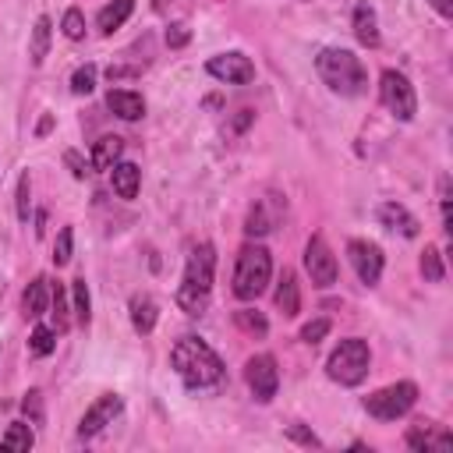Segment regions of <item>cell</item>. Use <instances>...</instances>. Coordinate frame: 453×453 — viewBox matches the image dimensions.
I'll return each instance as SVG.
<instances>
[{"mask_svg":"<svg viewBox=\"0 0 453 453\" xmlns=\"http://www.w3.org/2000/svg\"><path fill=\"white\" fill-rule=\"evenodd\" d=\"M50 39H53V21L46 14L35 18V28H32V39H28V60L32 67H42L46 53H50Z\"/></svg>","mask_w":453,"mask_h":453,"instance_id":"d6986e66","label":"cell"},{"mask_svg":"<svg viewBox=\"0 0 453 453\" xmlns=\"http://www.w3.org/2000/svg\"><path fill=\"white\" fill-rule=\"evenodd\" d=\"M64 163L71 166V173H74L78 180H85V173H88V163H85V159H81L74 149H67V152H64Z\"/></svg>","mask_w":453,"mask_h":453,"instance_id":"8d00e7d4","label":"cell"},{"mask_svg":"<svg viewBox=\"0 0 453 453\" xmlns=\"http://www.w3.org/2000/svg\"><path fill=\"white\" fill-rule=\"evenodd\" d=\"M14 205H18V219L28 223V212H32V184H28V173L18 177V198H14Z\"/></svg>","mask_w":453,"mask_h":453,"instance_id":"1f68e13d","label":"cell"},{"mask_svg":"<svg viewBox=\"0 0 453 453\" xmlns=\"http://www.w3.org/2000/svg\"><path fill=\"white\" fill-rule=\"evenodd\" d=\"M25 414H32L35 421L42 418V411H39V393H28V400H25Z\"/></svg>","mask_w":453,"mask_h":453,"instance_id":"ab89813d","label":"cell"},{"mask_svg":"<svg viewBox=\"0 0 453 453\" xmlns=\"http://www.w3.org/2000/svg\"><path fill=\"white\" fill-rule=\"evenodd\" d=\"M120 152H124V138L103 134V138L92 145V166H96V170H110V166L120 159Z\"/></svg>","mask_w":453,"mask_h":453,"instance_id":"7402d4cb","label":"cell"},{"mask_svg":"<svg viewBox=\"0 0 453 453\" xmlns=\"http://www.w3.org/2000/svg\"><path fill=\"white\" fill-rule=\"evenodd\" d=\"M347 258H350V265H354V273H357V280H361L365 287H375V283H379L382 262H386L382 251H379V244L354 237V241H347Z\"/></svg>","mask_w":453,"mask_h":453,"instance_id":"30bf717a","label":"cell"},{"mask_svg":"<svg viewBox=\"0 0 453 453\" xmlns=\"http://www.w3.org/2000/svg\"><path fill=\"white\" fill-rule=\"evenodd\" d=\"M368 365H372L368 343L357 340V336H350V340H340V347L329 354L326 372H329V379L340 382V386H357V382H365Z\"/></svg>","mask_w":453,"mask_h":453,"instance_id":"5b68a950","label":"cell"},{"mask_svg":"<svg viewBox=\"0 0 453 453\" xmlns=\"http://www.w3.org/2000/svg\"><path fill=\"white\" fill-rule=\"evenodd\" d=\"M354 35L361 46H379V18H375L368 0H361L354 7Z\"/></svg>","mask_w":453,"mask_h":453,"instance_id":"2e32d148","label":"cell"},{"mask_svg":"<svg viewBox=\"0 0 453 453\" xmlns=\"http://www.w3.org/2000/svg\"><path fill=\"white\" fill-rule=\"evenodd\" d=\"M131 326L138 329V333H152L156 329V301L149 297V294H131Z\"/></svg>","mask_w":453,"mask_h":453,"instance_id":"44dd1931","label":"cell"},{"mask_svg":"<svg viewBox=\"0 0 453 453\" xmlns=\"http://www.w3.org/2000/svg\"><path fill=\"white\" fill-rule=\"evenodd\" d=\"M326 333H329V322H326V319H315V322H304V326H301V340H304V343H319Z\"/></svg>","mask_w":453,"mask_h":453,"instance_id":"e575fe53","label":"cell"},{"mask_svg":"<svg viewBox=\"0 0 453 453\" xmlns=\"http://www.w3.org/2000/svg\"><path fill=\"white\" fill-rule=\"evenodd\" d=\"M170 365L188 389H212L223 382V361L198 336H180L170 350Z\"/></svg>","mask_w":453,"mask_h":453,"instance_id":"6da1fadb","label":"cell"},{"mask_svg":"<svg viewBox=\"0 0 453 453\" xmlns=\"http://www.w3.org/2000/svg\"><path fill=\"white\" fill-rule=\"evenodd\" d=\"M442 18H453V0H428Z\"/></svg>","mask_w":453,"mask_h":453,"instance_id":"60d3db41","label":"cell"},{"mask_svg":"<svg viewBox=\"0 0 453 453\" xmlns=\"http://www.w3.org/2000/svg\"><path fill=\"white\" fill-rule=\"evenodd\" d=\"M244 382H248V389L255 393V400L269 403V400L276 396V389H280L276 357H273V354H255V357H248V365H244Z\"/></svg>","mask_w":453,"mask_h":453,"instance_id":"ba28073f","label":"cell"},{"mask_svg":"<svg viewBox=\"0 0 453 453\" xmlns=\"http://www.w3.org/2000/svg\"><path fill=\"white\" fill-rule=\"evenodd\" d=\"M379 96H382V106H386L396 120H414V113H418V96H414V85L407 81V74L386 67L382 78H379Z\"/></svg>","mask_w":453,"mask_h":453,"instance_id":"52a82bcc","label":"cell"},{"mask_svg":"<svg viewBox=\"0 0 453 453\" xmlns=\"http://www.w3.org/2000/svg\"><path fill=\"white\" fill-rule=\"evenodd\" d=\"M287 435H290V439H297V442H304V446H319V439H315L311 432H304V428H297V425H294V428H290Z\"/></svg>","mask_w":453,"mask_h":453,"instance_id":"f35d334b","label":"cell"},{"mask_svg":"<svg viewBox=\"0 0 453 453\" xmlns=\"http://www.w3.org/2000/svg\"><path fill=\"white\" fill-rule=\"evenodd\" d=\"M60 28H64V35H67V39H74V42H78V39L85 35V14H81L78 7H67V11H64V18H60Z\"/></svg>","mask_w":453,"mask_h":453,"instance_id":"4dcf8cb0","label":"cell"},{"mask_svg":"<svg viewBox=\"0 0 453 453\" xmlns=\"http://www.w3.org/2000/svg\"><path fill=\"white\" fill-rule=\"evenodd\" d=\"M375 216H379V223H382L386 230H393V234H403V237H418V234H421L418 216H414L407 205H400V202H382V205L375 209Z\"/></svg>","mask_w":453,"mask_h":453,"instance_id":"4fadbf2b","label":"cell"},{"mask_svg":"<svg viewBox=\"0 0 453 453\" xmlns=\"http://www.w3.org/2000/svg\"><path fill=\"white\" fill-rule=\"evenodd\" d=\"M46 308H50V283L39 276V280H32V283L25 287V294H21V311H25V319H39Z\"/></svg>","mask_w":453,"mask_h":453,"instance_id":"ffe728a7","label":"cell"},{"mask_svg":"<svg viewBox=\"0 0 453 453\" xmlns=\"http://www.w3.org/2000/svg\"><path fill=\"white\" fill-rule=\"evenodd\" d=\"M120 396L117 393H103L85 414H81V421H78V439H92V435H99L106 425H113V418L120 414Z\"/></svg>","mask_w":453,"mask_h":453,"instance_id":"7c38bea8","label":"cell"},{"mask_svg":"<svg viewBox=\"0 0 453 453\" xmlns=\"http://www.w3.org/2000/svg\"><path fill=\"white\" fill-rule=\"evenodd\" d=\"M315 71H319V78H322L336 96H361V92L368 88V71H365L361 57H354L350 50H340V46L319 50Z\"/></svg>","mask_w":453,"mask_h":453,"instance_id":"3957f363","label":"cell"},{"mask_svg":"<svg viewBox=\"0 0 453 453\" xmlns=\"http://www.w3.org/2000/svg\"><path fill=\"white\" fill-rule=\"evenodd\" d=\"M234 319H237V326H241V329H248V333H258V336L269 329V322H265L258 311H248V308H241Z\"/></svg>","mask_w":453,"mask_h":453,"instance_id":"836d02e7","label":"cell"},{"mask_svg":"<svg viewBox=\"0 0 453 453\" xmlns=\"http://www.w3.org/2000/svg\"><path fill=\"white\" fill-rule=\"evenodd\" d=\"M32 442H35V435H32V428H28L25 421L7 425V432L0 435V449H4V453H28Z\"/></svg>","mask_w":453,"mask_h":453,"instance_id":"cb8c5ba5","label":"cell"},{"mask_svg":"<svg viewBox=\"0 0 453 453\" xmlns=\"http://www.w3.org/2000/svg\"><path fill=\"white\" fill-rule=\"evenodd\" d=\"M205 71L212 74V78H219V81H226V85H248L251 78H255V64L244 57V53H237V50H230V53H216V57H209V64H205Z\"/></svg>","mask_w":453,"mask_h":453,"instance_id":"8fae6325","label":"cell"},{"mask_svg":"<svg viewBox=\"0 0 453 453\" xmlns=\"http://www.w3.org/2000/svg\"><path fill=\"white\" fill-rule=\"evenodd\" d=\"M439 205H442V230H446V237L453 234V219H449V180L442 177L439 180Z\"/></svg>","mask_w":453,"mask_h":453,"instance_id":"d590c367","label":"cell"},{"mask_svg":"<svg viewBox=\"0 0 453 453\" xmlns=\"http://www.w3.org/2000/svg\"><path fill=\"white\" fill-rule=\"evenodd\" d=\"M273 226H276V212H265V202H255L251 212H248V219H244V234L248 237H262Z\"/></svg>","mask_w":453,"mask_h":453,"instance_id":"d4e9b609","label":"cell"},{"mask_svg":"<svg viewBox=\"0 0 453 453\" xmlns=\"http://www.w3.org/2000/svg\"><path fill=\"white\" fill-rule=\"evenodd\" d=\"M273 297H276V308H280L287 319H294V315L301 311V290H297V276H294L290 269H283V276H280Z\"/></svg>","mask_w":453,"mask_h":453,"instance_id":"ac0fdd59","label":"cell"},{"mask_svg":"<svg viewBox=\"0 0 453 453\" xmlns=\"http://www.w3.org/2000/svg\"><path fill=\"white\" fill-rule=\"evenodd\" d=\"M71 248H74V234H71V226H64L57 234V244H53V262L57 265H67L71 262Z\"/></svg>","mask_w":453,"mask_h":453,"instance_id":"d6a6232c","label":"cell"},{"mask_svg":"<svg viewBox=\"0 0 453 453\" xmlns=\"http://www.w3.org/2000/svg\"><path fill=\"white\" fill-rule=\"evenodd\" d=\"M414 400H418L414 382H393V386H382L372 396H365V411L379 421H396L414 407Z\"/></svg>","mask_w":453,"mask_h":453,"instance_id":"8992f818","label":"cell"},{"mask_svg":"<svg viewBox=\"0 0 453 453\" xmlns=\"http://www.w3.org/2000/svg\"><path fill=\"white\" fill-rule=\"evenodd\" d=\"M212 273H216V255L212 244H198L188 255L184 265V280L177 287V304L184 315H202L209 308V294H212Z\"/></svg>","mask_w":453,"mask_h":453,"instance_id":"7a4b0ae2","label":"cell"},{"mask_svg":"<svg viewBox=\"0 0 453 453\" xmlns=\"http://www.w3.org/2000/svg\"><path fill=\"white\" fill-rule=\"evenodd\" d=\"M110 180H113V191L120 195V198H134L138 195V188H142V170L134 166V163H113L110 166Z\"/></svg>","mask_w":453,"mask_h":453,"instance_id":"e0dca14e","label":"cell"},{"mask_svg":"<svg viewBox=\"0 0 453 453\" xmlns=\"http://www.w3.org/2000/svg\"><path fill=\"white\" fill-rule=\"evenodd\" d=\"M421 276H425L428 283H442L446 269H442V255H439V248H425V251H421Z\"/></svg>","mask_w":453,"mask_h":453,"instance_id":"f1b7e54d","label":"cell"},{"mask_svg":"<svg viewBox=\"0 0 453 453\" xmlns=\"http://www.w3.org/2000/svg\"><path fill=\"white\" fill-rule=\"evenodd\" d=\"M71 294H74V319H78L81 326H88V319H92V301H88V283H85V276H78V280L71 283Z\"/></svg>","mask_w":453,"mask_h":453,"instance_id":"83f0119b","label":"cell"},{"mask_svg":"<svg viewBox=\"0 0 453 453\" xmlns=\"http://www.w3.org/2000/svg\"><path fill=\"white\" fill-rule=\"evenodd\" d=\"M188 42V28L184 25H170L166 28V46H184Z\"/></svg>","mask_w":453,"mask_h":453,"instance_id":"74e56055","label":"cell"},{"mask_svg":"<svg viewBox=\"0 0 453 453\" xmlns=\"http://www.w3.org/2000/svg\"><path fill=\"white\" fill-rule=\"evenodd\" d=\"M96 88V64H81L74 74H71V92L74 96H88Z\"/></svg>","mask_w":453,"mask_h":453,"instance_id":"f546056e","label":"cell"},{"mask_svg":"<svg viewBox=\"0 0 453 453\" xmlns=\"http://www.w3.org/2000/svg\"><path fill=\"white\" fill-rule=\"evenodd\" d=\"M106 106H110L120 120H138V117H145V99H142L138 92H131V88H110Z\"/></svg>","mask_w":453,"mask_h":453,"instance_id":"9a60e30c","label":"cell"},{"mask_svg":"<svg viewBox=\"0 0 453 453\" xmlns=\"http://www.w3.org/2000/svg\"><path fill=\"white\" fill-rule=\"evenodd\" d=\"M304 269H308V276H311V283L315 287H333L336 283V255L329 251V244L315 234V237H308V244H304Z\"/></svg>","mask_w":453,"mask_h":453,"instance_id":"9c48e42d","label":"cell"},{"mask_svg":"<svg viewBox=\"0 0 453 453\" xmlns=\"http://www.w3.org/2000/svg\"><path fill=\"white\" fill-rule=\"evenodd\" d=\"M131 11H134V0H113V4H106L103 11H99V18H96V25H99V32H117L127 18H131Z\"/></svg>","mask_w":453,"mask_h":453,"instance_id":"603a6c76","label":"cell"},{"mask_svg":"<svg viewBox=\"0 0 453 453\" xmlns=\"http://www.w3.org/2000/svg\"><path fill=\"white\" fill-rule=\"evenodd\" d=\"M53 347H57V329H53V326H35L32 336H28V350H32L35 357H50Z\"/></svg>","mask_w":453,"mask_h":453,"instance_id":"4316f807","label":"cell"},{"mask_svg":"<svg viewBox=\"0 0 453 453\" xmlns=\"http://www.w3.org/2000/svg\"><path fill=\"white\" fill-rule=\"evenodd\" d=\"M50 315H53V329L57 333H67V326H71V311H67V290L60 287V283H53L50 287Z\"/></svg>","mask_w":453,"mask_h":453,"instance_id":"484cf974","label":"cell"},{"mask_svg":"<svg viewBox=\"0 0 453 453\" xmlns=\"http://www.w3.org/2000/svg\"><path fill=\"white\" fill-rule=\"evenodd\" d=\"M407 446L411 449H421V453H428V449H449L453 446V435L446 428H439V425H418V428L407 432Z\"/></svg>","mask_w":453,"mask_h":453,"instance_id":"5bb4252c","label":"cell"},{"mask_svg":"<svg viewBox=\"0 0 453 453\" xmlns=\"http://www.w3.org/2000/svg\"><path fill=\"white\" fill-rule=\"evenodd\" d=\"M269 276H273V258L262 244H244L237 251V269H234V294L241 301H251L258 297L265 287H269Z\"/></svg>","mask_w":453,"mask_h":453,"instance_id":"277c9868","label":"cell"}]
</instances>
